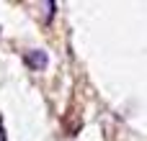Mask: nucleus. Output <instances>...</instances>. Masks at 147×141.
I'll return each mask as SVG.
<instances>
[{
	"label": "nucleus",
	"mask_w": 147,
	"mask_h": 141,
	"mask_svg": "<svg viewBox=\"0 0 147 141\" xmlns=\"http://www.w3.org/2000/svg\"><path fill=\"white\" fill-rule=\"evenodd\" d=\"M0 141H5V134H3V121H0Z\"/></svg>",
	"instance_id": "nucleus-2"
},
{
	"label": "nucleus",
	"mask_w": 147,
	"mask_h": 141,
	"mask_svg": "<svg viewBox=\"0 0 147 141\" xmlns=\"http://www.w3.org/2000/svg\"><path fill=\"white\" fill-rule=\"evenodd\" d=\"M23 62H26L34 72H41V69H47L49 57H47V51H44V49H31V51H26V54H23Z\"/></svg>",
	"instance_id": "nucleus-1"
}]
</instances>
